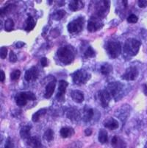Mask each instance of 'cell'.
I'll return each instance as SVG.
<instances>
[{"label": "cell", "instance_id": "6da1fadb", "mask_svg": "<svg viewBox=\"0 0 147 148\" xmlns=\"http://www.w3.org/2000/svg\"><path fill=\"white\" fill-rule=\"evenodd\" d=\"M57 55L59 60L66 65L72 63L75 56V51L73 50L72 48L70 47H60L57 50Z\"/></svg>", "mask_w": 147, "mask_h": 148}, {"label": "cell", "instance_id": "7a4b0ae2", "mask_svg": "<svg viewBox=\"0 0 147 148\" xmlns=\"http://www.w3.org/2000/svg\"><path fill=\"white\" fill-rule=\"evenodd\" d=\"M141 44L139 41L135 38H128L125 41L124 51L130 56H135L138 53Z\"/></svg>", "mask_w": 147, "mask_h": 148}, {"label": "cell", "instance_id": "3957f363", "mask_svg": "<svg viewBox=\"0 0 147 148\" xmlns=\"http://www.w3.org/2000/svg\"><path fill=\"white\" fill-rule=\"evenodd\" d=\"M105 48L110 58H116L121 54V46L118 41H108L106 44Z\"/></svg>", "mask_w": 147, "mask_h": 148}, {"label": "cell", "instance_id": "277c9868", "mask_svg": "<svg viewBox=\"0 0 147 148\" xmlns=\"http://www.w3.org/2000/svg\"><path fill=\"white\" fill-rule=\"evenodd\" d=\"M73 82L75 84L83 85L87 83L90 78L91 75L84 69H79L71 75Z\"/></svg>", "mask_w": 147, "mask_h": 148}, {"label": "cell", "instance_id": "5b68a950", "mask_svg": "<svg viewBox=\"0 0 147 148\" xmlns=\"http://www.w3.org/2000/svg\"><path fill=\"white\" fill-rule=\"evenodd\" d=\"M124 84H122L120 82H113V83H109L107 86V91L110 93L111 97L115 98L116 100H117L118 98H120L123 95L124 90Z\"/></svg>", "mask_w": 147, "mask_h": 148}, {"label": "cell", "instance_id": "8992f818", "mask_svg": "<svg viewBox=\"0 0 147 148\" xmlns=\"http://www.w3.org/2000/svg\"><path fill=\"white\" fill-rule=\"evenodd\" d=\"M83 24H84V18L82 17L77 18V19L74 20V21H71L68 25L67 29L70 33H78L82 31L83 27Z\"/></svg>", "mask_w": 147, "mask_h": 148}, {"label": "cell", "instance_id": "52a82bcc", "mask_svg": "<svg viewBox=\"0 0 147 148\" xmlns=\"http://www.w3.org/2000/svg\"><path fill=\"white\" fill-rule=\"evenodd\" d=\"M103 25V23L101 21V18L94 16L91 17V19L89 20L88 24V30L91 33L96 32L98 29H101Z\"/></svg>", "mask_w": 147, "mask_h": 148}, {"label": "cell", "instance_id": "ba28073f", "mask_svg": "<svg viewBox=\"0 0 147 148\" xmlns=\"http://www.w3.org/2000/svg\"><path fill=\"white\" fill-rule=\"evenodd\" d=\"M138 70L136 67L135 66H131L129 67L125 71L124 73L123 74V75L121 76V78L124 79L125 80H127V81H129V80H135L138 77Z\"/></svg>", "mask_w": 147, "mask_h": 148}, {"label": "cell", "instance_id": "9c48e42d", "mask_svg": "<svg viewBox=\"0 0 147 148\" xmlns=\"http://www.w3.org/2000/svg\"><path fill=\"white\" fill-rule=\"evenodd\" d=\"M98 98H99L101 106L103 108H106L108 106L109 103L111 100V95L107 91V89L101 90L98 92Z\"/></svg>", "mask_w": 147, "mask_h": 148}, {"label": "cell", "instance_id": "30bf717a", "mask_svg": "<svg viewBox=\"0 0 147 148\" xmlns=\"http://www.w3.org/2000/svg\"><path fill=\"white\" fill-rule=\"evenodd\" d=\"M39 72L37 67L32 66L29 69L27 70L24 75V78L27 82H32L37 80L38 77Z\"/></svg>", "mask_w": 147, "mask_h": 148}, {"label": "cell", "instance_id": "8fae6325", "mask_svg": "<svg viewBox=\"0 0 147 148\" xmlns=\"http://www.w3.org/2000/svg\"><path fill=\"white\" fill-rule=\"evenodd\" d=\"M68 83L65 80H60L59 82V88H58V93L56 97L57 100L63 101L64 100V96L66 91V88L68 86Z\"/></svg>", "mask_w": 147, "mask_h": 148}, {"label": "cell", "instance_id": "7c38bea8", "mask_svg": "<svg viewBox=\"0 0 147 148\" xmlns=\"http://www.w3.org/2000/svg\"><path fill=\"white\" fill-rule=\"evenodd\" d=\"M80 113L76 108H70L68 109L66 113L67 118L73 122H77L80 119Z\"/></svg>", "mask_w": 147, "mask_h": 148}, {"label": "cell", "instance_id": "4fadbf2b", "mask_svg": "<svg viewBox=\"0 0 147 148\" xmlns=\"http://www.w3.org/2000/svg\"><path fill=\"white\" fill-rule=\"evenodd\" d=\"M111 145L113 148H126V144L122 138L115 136H113L111 141Z\"/></svg>", "mask_w": 147, "mask_h": 148}, {"label": "cell", "instance_id": "5bb4252c", "mask_svg": "<svg viewBox=\"0 0 147 148\" xmlns=\"http://www.w3.org/2000/svg\"><path fill=\"white\" fill-rule=\"evenodd\" d=\"M71 97L75 103H81L84 101V95L79 90H73L71 92Z\"/></svg>", "mask_w": 147, "mask_h": 148}, {"label": "cell", "instance_id": "9a60e30c", "mask_svg": "<svg viewBox=\"0 0 147 148\" xmlns=\"http://www.w3.org/2000/svg\"><path fill=\"white\" fill-rule=\"evenodd\" d=\"M55 86H56V81L55 80L51 81L50 83H49L47 84L46 87L45 95H44V97L46 99H49L52 96L55 89Z\"/></svg>", "mask_w": 147, "mask_h": 148}, {"label": "cell", "instance_id": "2e32d148", "mask_svg": "<svg viewBox=\"0 0 147 148\" xmlns=\"http://www.w3.org/2000/svg\"><path fill=\"white\" fill-rule=\"evenodd\" d=\"M104 126L107 128L110 129V130H115L117 129L119 126L118 121L116 119H113V118H109L107 120L105 121L104 123Z\"/></svg>", "mask_w": 147, "mask_h": 148}, {"label": "cell", "instance_id": "e0dca14e", "mask_svg": "<svg viewBox=\"0 0 147 148\" xmlns=\"http://www.w3.org/2000/svg\"><path fill=\"white\" fill-rule=\"evenodd\" d=\"M27 145L31 148H42V144L38 138L36 136L30 137L27 139Z\"/></svg>", "mask_w": 147, "mask_h": 148}, {"label": "cell", "instance_id": "ac0fdd59", "mask_svg": "<svg viewBox=\"0 0 147 148\" xmlns=\"http://www.w3.org/2000/svg\"><path fill=\"white\" fill-rule=\"evenodd\" d=\"M84 7V3L79 0H74V1H71L70 2L69 5H68V8H69L70 10H71L72 11H77V10H79L80 9H82Z\"/></svg>", "mask_w": 147, "mask_h": 148}, {"label": "cell", "instance_id": "d6986e66", "mask_svg": "<svg viewBox=\"0 0 147 148\" xmlns=\"http://www.w3.org/2000/svg\"><path fill=\"white\" fill-rule=\"evenodd\" d=\"M75 130L72 127H64L60 129V134L63 138H68V137L72 136L75 134Z\"/></svg>", "mask_w": 147, "mask_h": 148}, {"label": "cell", "instance_id": "ffe728a7", "mask_svg": "<svg viewBox=\"0 0 147 148\" xmlns=\"http://www.w3.org/2000/svg\"><path fill=\"white\" fill-rule=\"evenodd\" d=\"M30 130L31 127L30 126H24L20 130V136L23 139H28L30 138Z\"/></svg>", "mask_w": 147, "mask_h": 148}, {"label": "cell", "instance_id": "44dd1931", "mask_svg": "<svg viewBox=\"0 0 147 148\" xmlns=\"http://www.w3.org/2000/svg\"><path fill=\"white\" fill-rule=\"evenodd\" d=\"M94 109L87 108L84 110V114H83V120L85 122H90L94 116Z\"/></svg>", "mask_w": 147, "mask_h": 148}, {"label": "cell", "instance_id": "7402d4cb", "mask_svg": "<svg viewBox=\"0 0 147 148\" xmlns=\"http://www.w3.org/2000/svg\"><path fill=\"white\" fill-rule=\"evenodd\" d=\"M36 27V21H35L34 18L32 16H29L26 21V27H25V30L29 32V31L32 30Z\"/></svg>", "mask_w": 147, "mask_h": 148}, {"label": "cell", "instance_id": "603a6c76", "mask_svg": "<svg viewBox=\"0 0 147 148\" xmlns=\"http://www.w3.org/2000/svg\"><path fill=\"white\" fill-rule=\"evenodd\" d=\"M100 72L104 75H109V74H110L113 72V66L110 64L106 63V64H105L101 66Z\"/></svg>", "mask_w": 147, "mask_h": 148}, {"label": "cell", "instance_id": "cb8c5ba5", "mask_svg": "<svg viewBox=\"0 0 147 148\" xmlns=\"http://www.w3.org/2000/svg\"><path fill=\"white\" fill-rule=\"evenodd\" d=\"M108 136H107V132L105 129H101L99 133V141L102 144H105L107 142Z\"/></svg>", "mask_w": 147, "mask_h": 148}, {"label": "cell", "instance_id": "d4e9b609", "mask_svg": "<svg viewBox=\"0 0 147 148\" xmlns=\"http://www.w3.org/2000/svg\"><path fill=\"white\" fill-rule=\"evenodd\" d=\"M46 113V110L45 108H41L40 109V110H38L37 112L35 113V114H33V116H32V121L35 122H37L40 119V118L42 116H44Z\"/></svg>", "mask_w": 147, "mask_h": 148}, {"label": "cell", "instance_id": "484cf974", "mask_svg": "<svg viewBox=\"0 0 147 148\" xmlns=\"http://www.w3.org/2000/svg\"><path fill=\"white\" fill-rule=\"evenodd\" d=\"M20 95L24 97L27 100L34 101L36 99V96L34 93L31 92V91H24V92H21Z\"/></svg>", "mask_w": 147, "mask_h": 148}, {"label": "cell", "instance_id": "4316f807", "mask_svg": "<svg viewBox=\"0 0 147 148\" xmlns=\"http://www.w3.org/2000/svg\"><path fill=\"white\" fill-rule=\"evenodd\" d=\"M16 102L17 106H19V107H23V106H26L27 103V100L24 97H23L20 94H18L16 97Z\"/></svg>", "mask_w": 147, "mask_h": 148}, {"label": "cell", "instance_id": "83f0119b", "mask_svg": "<svg viewBox=\"0 0 147 148\" xmlns=\"http://www.w3.org/2000/svg\"><path fill=\"white\" fill-rule=\"evenodd\" d=\"M44 138L47 142H51L54 139V131L52 129H48L46 130L44 135Z\"/></svg>", "mask_w": 147, "mask_h": 148}, {"label": "cell", "instance_id": "f1b7e54d", "mask_svg": "<svg viewBox=\"0 0 147 148\" xmlns=\"http://www.w3.org/2000/svg\"><path fill=\"white\" fill-rule=\"evenodd\" d=\"M14 22L11 18H8L5 22V29L8 32H10L13 29Z\"/></svg>", "mask_w": 147, "mask_h": 148}, {"label": "cell", "instance_id": "f546056e", "mask_svg": "<svg viewBox=\"0 0 147 148\" xmlns=\"http://www.w3.org/2000/svg\"><path fill=\"white\" fill-rule=\"evenodd\" d=\"M66 13L65 10H59L54 13L53 16H52V18H53V19L56 20V21H58V20H60L61 18H63L64 17Z\"/></svg>", "mask_w": 147, "mask_h": 148}, {"label": "cell", "instance_id": "4dcf8cb0", "mask_svg": "<svg viewBox=\"0 0 147 148\" xmlns=\"http://www.w3.org/2000/svg\"><path fill=\"white\" fill-rule=\"evenodd\" d=\"M95 51L94 50V49L91 47H89L87 50L85 51V56L86 58H94L95 57Z\"/></svg>", "mask_w": 147, "mask_h": 148}, {"label": "cell", "instance_id": "1f68e13d", "mask_svg": "<svg viewBox=\"0 0 147 148\" xmlns=\"http://www.w3.org/2000/svg\"><path fill=\"white\" fill-rule=\"evenodd\" d=\"M21 76V72H20L19 70H15L10 74V79L13 81L15 80H17Z\"/></svg>", "mask_w": 147, "mask_h": 148}, {"label": "cell", "instance_id": "d6a6232c", "mask_svg": "<svg viewBox=\"0 0 147 148\" xmlns=\"http://www.w3.org/2000/svg\"><path fill=\"white\" fill-rule=\"evenodd\" d=\"M11 8H12L11 5H7V6L5 7V8H2L0 10V15H1V16H4L6 13H8V12L10 10Z\"/></svg>", "mask_w": 147, "mask_h": 148}, {"label": "cell", "instance_id": "836d02e7", "mask_svg": "<svg viewBox=\"0 0 147 148\" xmlns=\"http://www.w3.org/2000/svg\"><path fill=\"white\" fill-rule=\"evenodd\" d=\"M126 20H127V21L129 23H136L137 21V20H138V18H137L136 15L131 14L127 17Z\"/></svg>", "mask_w": 147, "mask_h": 148}, {"label": "cell", "instance_id": "e575fe53", "mask_svg": "<svg viewBox=\"0 0 147 148\" xmlns=\"http://www.w3.org/2000/svg\"><path fill=\"white\" fill-rule=\"evenodd\" d=\"M8 54V49L5 47H2L0 49V57L2 59H5Z\"/></svg>", "mask_w": 147, "mask_h": 148}, {"label": "cell", "instance_id": "d590c367", "mask_svg": "<svg viewBox=\"0 0 147 148\" xmlns=\"http://www.w3.org/2000/svg\"><path fill=\"white\" fill-rule=\"evenodd\" d=\"M5 148H14V145H13V142L10 137H9V138H8V139L6 140Z\"/></svg>", "mask_w": 147, "mask_h": 148}, {"label": "cell", "instance_id": "8d00e7d4", "mask_svg": "<svg viewBox=\"0 0 147 148\" xmlns=\"http://www.w3.org/2000/svg\"><path fill=\"white\" fill-rule=\"evenodd\" d=\"M9 60L11 63H16L17 61V56L13 51H10V56H9Z\"/></svg>", "mask_w": 147, "mask_h": 148}, {"label": "cell", "instance_id": "74e56055", "mask_svg": "<svg viewBox=\"0 0 147 148\" xmlns=\"http://www.w3.org/2000/svg\"><path fill=\"white\" fill-rule=\"evenodd\" d=\"M137 5L141 8H144L147 7V1H146V0H139V1H137Z\"/></svg>", "mask_w": 147, "mask_h": 148}, {"label": "cell", "instance_id": "f35d334b", "mask_svg": "<svg viewBox=\"0 0 147 148\" xmlns=\"http://www.w3.org/2000/svg\"><path fill=\"white\" fill-rule=\"evenodd\" d=\"M40 64H41V66L43 67H46L48 66V60H47L46 58L44 57L41 58V60H40Z\"/></svg>", "mask_w": 147, "mask_h": 148}, {"label": "cell", "instance_id": "ab89813d", "mask_svg": "<svg viewBox=\"0 0 147 148\" xmlns=\"http://www.w3.org/2000/svg\"><path fill=\"white\" fill-rule=\"evenodd\" d=\"M92 130L91 128H87L85 130V134L86 136H90L92 134Z\"/></svg>", "mask_w": 147, "mask_h": 148}, {"label": "cell", "instance_id": "60d3db41", "mask_svg": "<svg viewBox=\"0 0 147 148\" xmlns=\"http://www.w3.org/2000/svg\"><path fill=\"white\" fill-rule=\"evenodd\" d=\"M24 45H25V43L22 42V41H18V42L16 44V48H21V47H23Z\"/></svg>", "mask_w": 147, "mask_h": 148}, {"label": "cell", "instance_id": "b9f144b4", "mask_svg": "<svg viewBox=\"0 0 147 148\" xmlns=\"http://www.w3.org/2000/svg\"><path fill=\"white\" fill-rule=\"evenodd\" d=\"M143 91H144V95H145L146 96H147V85L146 84L143 85Z\"/></svg>", "mask_w": 147, "mask_h": 148}, {"label": "cell", "instance_id": "7bdbcfd3", "mask_svg": "<svg viewBox=\"0 0 147 148\" xmlns=\"http://www.w3.org/2000/svg\"><path fill=\"white\" fill-rule=\"evenodd\" d=\"M5 72L4 71H1V82H3L5 80Z\"/></svg>", "mask_w": 147, "mask_h": 148}, {"label": "cell", "instance_id": "ee69618b", "mask_svg": "<svg viewBox=\"0 0 147 148\" xmlns=\"http://www.w3.org/2000/svg\"><path fill=\"white\" fill-rule=\"evenodd\" d=\"M123 4L124 5V7L125 8H126V7H127V3H128V2L127 1H126V0H124V1H123Z\"/></svg>", "mask_w": 147, "mask_h": 148}, {"label": "cell", "instance_id": "f6af8a7d", "mask_svg": "<svg viewBox=\"0 0 147 148\" xmlns=\"http://www.w3.org/2000/svg\"><path fill=\"white\" fill-rule=\"evenodd\" d=\"M144 148H147V142H146V143L145 144V146H144Z\"/></svg>", "mask_w": 147, "mask_h": 148}]
</instances>
